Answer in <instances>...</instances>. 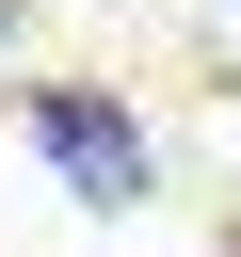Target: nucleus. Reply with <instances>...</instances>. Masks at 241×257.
<instances>
[{"label":"nucleus","instance_id":"f257e3e1","mask_svg":"<svg viewBox=\"0 0 241 257\" xmlns=\"http://www.w3.org/2000/svg\"><path fill=\"white\" fill-rule=\"evenodd\" d=\"M32 145H48V177H80V209H145V128L112 112V96H32Z\"/></svg>","mask_w":241,"mask_h":257}]
</instances>
